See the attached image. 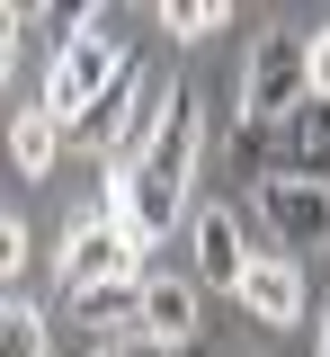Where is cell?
Returning <instances> with one entry per match:
<instances>
[{
    "instance_id": "1",
    "label": "cell",
    "mask_w": 330,
    "mask_h": 357,
    "mask_svg": "<svg viewBox=\"0 0 330 357\" xmlns=\"http://www.w3.org/2000/svg\"><path fill=\"white\" fill-rule=\"evenodd\" d=\"M125 36H107V18H90V27H72V36H54V63H45V89H36V107H45L63 134L90 126V107L107 98V89L125 81Z\"/></svg>"
},
{
    "instance_id": "2",
    "label": "cell",
    "mask_w": 330,
    "mask_h": 357,
    "mask_svg": "<svg viewBox=\"0 0 330 357\" xmlns=\"http://www.w3.org/2000/svg\"><path fill=\"white\" fill-rule=\"evenodd\" d=\"M304 54L313 36H294V27H268V36L250 45V63H241V126H285L304 98H313V72H304Z\"/></svg>"
},
{
    "instance_id": "3",
    "label": "cell",
    "mask_w": 330,
    "mask_h": 357,
    "mask_svg": "<svg viewBox=\"0 0 330 357\" xmlns=\"http://www.w3.org/2000/svg\"><path fill=\"white\" fill-rule=\"evenodd\" d=\"M143 259H152V250H143L116 215H72L63 250H54V277H63V295H98V286L143 277Z\"/></svg>"
},
{
    "instance_id": "4",
    "label": "cell",
    "mask_w": 330,
    "mask_h": 357,
    "mask_svg": "<svg viewBox=\"0 0 330 357\" xmlns=\"http://www.w3.org/2000/svg\"><path fill=\"white\" fill-rule=\"evenodd\" d=\"M241 152L259 161V178H330V107L304 98L285 126H241Z\"/></svg>"
},
{
    "instance_id": "5",
    "label": "cell",
    "mask_w": 330,
    "mask_h": 357,
    "mask_svg": "<svg viewBox=\"0 0 330 357\" xmlns=\"http://www.w3.org/2000/svg\"><path fill=\"white\" fill-rule=\"evenodd\" d=\"M259 223H268V250L285 259L330 250V178H259Z\"/></svg>"
},
{
    "instance_id": "6",
    "label": "cell",
    "mask_w": 330,
    "mask_h": 357,
    "mask_svg": "<svg viewBox=\"0 0 330 357\" xmlns=\"http://www.w3.org/2000/svg\"><path fill=\"white\" fill-rule=\"evenodd\" d=\"M259 331H313V312H322V295H313V277H304V259H285V250H259L250 259V277H241L233 295Z\"/></svg>"
},
{
    "instance_id": "7",
    "label": "cell",
    "mask_w": 330,
    "mask_h": 357,
    "mask_svg": "<svg viewBox=\"0 0 330 357\" xmlns=\"http://www.w3.org/2000/svg\"><path fill=\"white\" fill-rule=\"evenodd\" d=\"M188 250H196L188 277H196V286H214V295H241V277H250V259H259V250H250V232H241V215L223 206V197L188 215Z\"/></svg>"
},
{
    "instance_id": "8",
    "label": "cell",
    "mask_w": 330,
    "mask_h": 357,
    "mask_svg": "<svg viewBox=\"0 0 330 357\" xmlns=\"http://www.w3.org/2000/svg\"><path fill=\"white\" fill-rule=\"evenodd\" d=\"M196 286L188 268H143V340H161V349H188L196 340Z\"/></svg>"
},
{
    "instance_id": "9",
    "label": "cell",
    "mask_w": 330,
    "mask_h": 357,
    "mask_svg": "<svg viewBox=\"0 0 330 357\" xmlns=\"http://www.w3.org/2000/svg\"><path fill=\"white\" fill-rule=\"evenodd\" d=\"M63 143H72V134L54 126L45 107H9V170H18V178H54Z\"/></svg>"
},
{
    "instance_id": "10",
    "label": "cell",
    "mask_w": 330,
    "mask_h": 357,
    "mask_svg": "<svg viewBox=\"0 0 330 357\" xmlns=\"http://www.w3.org/2000/svg\"><path fill=\"white\" fill-rule=\"evenodd\" d=\"M0 357H54L45 349V312L27 295H0Z\"/></svg>"
},
{
    "instance_id": "11",
    "label": "cell",
    "mask_w": 330,
    "mask_h": 357,
    "mask_svg": "<svg viewBox=\"0 0 330 357\" xmlns=\"http://www.w3.org/2000/svg\"><path fill=\"white\" fill-rule=\"evenodd\" d=\"M223 18H233V0H170V9H161L170 36H214Z\"/></svg>"
},
{
    "instance_id": "12",
    "label": "cell",
    "mask_w": 330,
    "mask_h": 357,
    "mask_svg": "<svg viewBox=\"0 0 330 357\" xmlns=\"http://www.w3.org/2000/svg\"><path fill=\"white\" fill-rule=\"evenodd\" d=\"M18 277H27V223H18V206L0 215V286L18 295Z\"/></svg>"
},
{
    "instance_id": "13",
    "label": "cell",
    "mask_w": 330,
    "mask_h": 357,
    "mask_svg": "<svg viewBox=\"0 0 330 357\" xmlns=\"http://www.w3.org/2000/svg\"><path fill=\"white\" fill-rule=\"evenodd\" d=\"M304 72H313V98L330 107V27H313V54H304Z\"/></svg>"
},
{
    "instance_id": "14",
    "label": "cell",
    "mask_w": 330,
    "mask_h": 357,
    "mask_svg": "<svg viewBox=\"0 0 330 357\" xmlns=\"http://www.w3.org/2000/svg\"><path fill=\"white\" fill-rule=\"evenodd\" d=\"M90 357H179V349H161V340H125V349H90Z\"/></svg>"
},
{
    "instance_id": "15",
    "label": "cell",
    "mask_w": 330,
    "mask_h": 357,
    "mask_svg": "<svg viewBox=\"0 0 330 357\" xmlns=\"http://www.w3.org/2000/svg\"><path fill=\"white\" fill-rule=\"evenodd\" d=\"M313 357H330V286H322V312H313Z\"/></svg>"
}]
</instances>
